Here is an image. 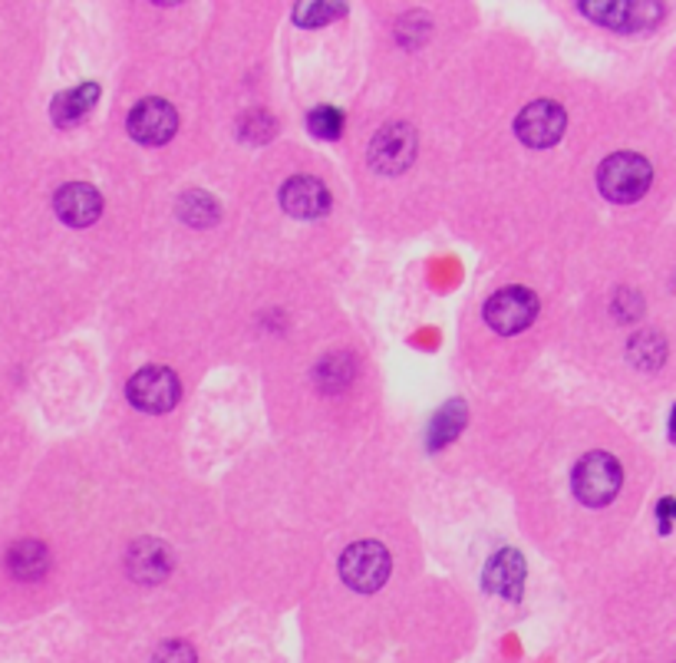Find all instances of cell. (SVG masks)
I'll use <instances>...</instances> for the list:
<instances>
[{
  "mask_svg": "<svg viewBox=\"0 0 676 663\" xmlns=\"http://www.w3.org/2000/svg\"><path fill=\"white\" fill-rule=\"evenodd\" d=\"M393 571V557L380 542H353L340 554V577L356 594H376Z\"/></svg>",
  "mask_w": 676,
  "mask_h": 663,
  "instance_id": "obj_4",
  "label": "cell"
},
{
  "mask_svg": "<svg viewBox=\"0 0 676 663\" xmlns=\"http://www.w3.org/2000/svg\"><path fill=\"white\" fill-rule=\"evenodd\" d=\"M281 209L291 219H321L331 212V192L317 175H294L281 185Z\"/></svg>",
  "mask_w": 676,
  "mask_h": 663,
  "instance_id": "obj_10",
  "label": "cell"
},
{
  "mask_svg": "<svg viewBox=\"0 0 676 663\" xmlns=\"http://www.w3.org/2000/svg\"><path fill=\"white\" fill-rule=\"evenodd\" d=\"M650 182H654V165L637 152H614L597 169L601 195L617 205L640 202L650 192Z\"/></svg>",
  "mask_w": 676,
  "mask_h": 663,
  "instance_id": "obj_1",
  "label": "cell"
},
{
  "mask_svg": "<svg viewBox=\"0 0 676 663\" xmlns=\"http://www.w3.org/2000/svg\"><path fill=\"white\" fill-rule=\"evenodd\" d=\"M465 420H468V413H465L462 400H450V403L436 413V420H433V426H430V449L450 445V442L462 433Z\"/></svg>",
  "mask_w": 676,
  "mask_h": 663,
  "instance_id": "obj_16",
  "label": "cell"
},
{
  "mask_svg": "<svg viewBox=\"0 0 676 663\" xmlns=\"http://www.w3.org/2000/svg\"><path fill=\"white\" fill-rule=\"evenodd\" d=\"M307 129L317 139L334 142V139H340V132H343V112L337 107H317V110H311V115H307Z\"/></svg>",
  "mask_w": 676,
  "mask_h": 663,
  "instance_id": "obj_20",
  "label": "cell"
},
{
  "mask_svg": "<svg viewBox=\"0 0 676 663\" xmlns=\"http://www.w3.org/2000/svg\"><path fill=\"white\" fill-rule=\"evenodd\" d=\"M7 567L20 581H40L50 571V552L40 542H17L7 552Z\"/></svg>",
  "mask_w": 676,
  "mask_h": 663,
  "instance_id": "obj_15",
  "label": "cell"
},
{
  "mask_svg": "<svg viewBox=\"0 0 676 663\" xmlns=\"http://www.w3.org/2000/svg\"><path fill=\"white\" fill-rule=\"evenodd\" d=\"M525 574H528L525 554L515 552V549H502V552H495L488 557L482 581H485V587H488L492 594H502V597H508V601H518V597H522V587H525Z\"/></svg>",
  "mask_w": 676,
  "mask_h": 663,
  "instance_id": "obj_12",
  "label": "cell"
},
{
  "mask_svg": "<svg viewBox=\"0 0 676 663\" xmlns=\"http://www.w3.org/2000/svg\"><path fill=\"white\" fill-rule=\"evenodd\" d=\"M100 103V83H80L73 90H63L57 93L53 107H50V115L60 129H70V125H80L93 107Z\"/></svg>",
  "mask_w": 676,
  "mask_h": 663,
  "instance_id": "obj_14",
  "label": "cell"
},
{
  "mask_svg": "<svg viewBox=\"0 0 676 663\" xmlns=\"http://www.w3.org/2000/svg\"><path fill=\"white\" fill-rule=\"evenodd\" d=\"M420 152V135L410 122L383 125L370 142V165L383 175H400L413 165Z\"/></svg>",
  "mask_w": 676,
  "mask_h": 663,
  "instance_id": "obj_7",
  "label": "cell"
},
{
  "mask_svg": "<svg viewBox=\"0 0 676 663\" xmlns=\"http://www.w3.org/2000/svg\"><path fill=\"white\" fill-rule=\"evenodd\" d=\"M670 440L676 442V406H674V413H670Z\"/></svg>",
  "mask_w": 676,
  "mask_h": 663,
  "instance_id": "obj_23",
  "label": "cell"
},
{
  "mask_svg": "<svg viewBox=\"0 0 676 663\" xmlns=\"http://www.w3.org/2000/svg\"><path fill=\"white\" fill-rule=\"evenodd\" d=\"M152 663H195V651L185 641H165L155 647Z\"/></svg>",
  "mask_w": 676,
  "mask_h": 663,
  "instance_id": "obj_22",
  "label": "cell"
},
{
  "mask_svg": "<svg viewBox=\"0 0 676 663\" xmlns=\"http://www.w3.org/2000/svg\"><path fill=\"white\" fill-rule=\"evenodd\" d=\"M624 482V469L611 452H587L571 472V485L581 505L587 509H604L617 499Z\"/></svg>",
  "mask_w": 676,
  "mask_h": 663,
  "instance_id": "obj_2",
  "label": "cell"
},
{
  "mask_svg": "<svg viewBox=\"0 0 676 663\" xmlns=\"http://www.w3.org/2000/svg\"><path fill=\"white\" fill-rule=\"evenodd\" d=\"M630 360H634L640 370H657V366L667 360V343H664V336L654 331L637 333V336L630 340Z\"/></svg>",
  "mask_w": 676,
  "mask_h": 663,
  "instance_id": "obj_18",
  "label": "cell"
},
{
  "mask_svg": "<svg viewBox=\"0 0 676 663\" xmlns=\"http://www.w3.org/2000/svg\"><path fill=\"white\" fill-rule=\"evenodd\" d=\"M53 212L70 228H90L103 215V195L90 182H67L53 195Z\"/></svg>",
  "mask_w": 676,
  "mask_h": 663,
  "instance_id": "obj_11",
  "label": "cell"
},
{
  "mask_svg": "<svg viewBox=\"0 0 676 663\" xmlns=\"http://www.w3.org/2000/svg\"><path fill=\"white\" fill-rule=\"evenodd\" d=\"M125 567H129V574H132L135 581L155 584V581H162V577L169 574L172 554H169V549H165L162 542L142 539V542H135V545L129 549V554H125Z\"/></svg>",
  "mask_w": 676,
  "mask_h": 663,
  "instance_id": "obj_13",
  "label": "cell"
},
{
  "mask_svg": "<svg viewBox=\"0 0 676 663\" xmlns=\"http://www.w3.org/2000/svg\"><path fill=\"white\" fill-rule=\"evenodd\" d=\"M485 324L502 336H515V333L528 331L538 318V298L528 288H502L495 291L485 308H482Z\"/></svg>",
  "mask_w": 676,
  "mask_h": 663,
  "instance_id": "obj_5",
  "label": "cell"
},
{
  "mask_svg": "<svg viewBox=\"0 0 676 663\" xmlns=\"http://www.w3.org/2000/svg\"><path fill=\"white\" fill-rule=\"evenodd\" d=\"M343 13H346V3H331V0L297 3V7H294V23H297V27H324V23L337 20Z\"/></svg>",
  "mask_w": 676,
  "mask_h": 663,
  "instance_id": "obj_19",
  "label": "cell"
},
{
  "mask_svg": "<svg viewBox=\"0 0 676 663\" xmlns=\"http://www.w3.org/2000/svg\"><path fill=\"white\" fill-rule=\"evenodd\" d=\"M125 396L135 410L159 416V413L175 410V403L182 396V383H179L175 370H169V366H142L125 383Z\"/></svg>",
  "mask_w": 676,
  "mask_h": 663,
  "instance_id": "obj_6",
  "label": "cell"
},
{
  "mask_svg": "<svg viewBox=\"0 0 676 663\" xmlns=\"http://www.w3.org/2000/svg\"><path fill=\"white\" fill-rule=\"evenodd\" d=\"M274 119L268 115V112H248L244 119H241V135L248 139V142H271V135H274Z\"/></svg>",
  "mask_w": 676,
  "mask_h": 663,
  "instance_id": "obj_21",
  "label": "cell"
},
{
  "mask_svg": "<svg viewBox=\"0 0 676 663\" xmlns=\"http://www.w3.org/2000/svg\"><path fill=\"white\" fill-rule=\"evenodd\" d=\"M577 7L584 17L620 33L654 30L667 17V3H657V0H581Z\"/></svg>",
  "mask_w": 676,
  "mask_h": 663,
  "instance_id": "obj_3",
  "label": "cell"
},
{
  "mask_svg": "<svg viewBox=\"0 0 676 663\" xmlns=\"http://www.w3.org/2000/svg\"><path fill=\"white\" fill-rule=\"evenodd\" d=\"M125 125H129V135L139 145H165L179 132V112L169 100L149 97V100H139L132 107Z\"/></svg>",
  "mask_w": 676,
  "mask_h": 663,
  "instance_id": "obj_8",
  "label": "cell"
},
{
  "mask_svg": "<svg viewBox=\"0 0 676 663\" xmlns=\"http://www.w3.org/2000/svg\"><path fill=\"white\" fill-rule=\"evenodd\" d=\"M567 129V112L555 100H535L515 119V132L528 149H552Z\"/></svg>",
  "mask_w": 676,
  "mask_h": 663,
  "instance_id": "obj_9",
  "label": "cell"
},
{
  "mask_svg": "<svg viewBox=\"0 0 676 663\" xmlns=\"http://www.w3.org/2000/svg\"><path fill=\"white\" fill-rule=\"evenodd\" d=\"M219 215H222V212H219V202H215L209 192H202V189H189V192L179 199V219L195 224V228L215 224Z\"/></svg>",
  "mask_w": 676,
  "mask_h": 663,
  "instance_id": "obj_17",
  "label": "cell"
}]
</instances>
